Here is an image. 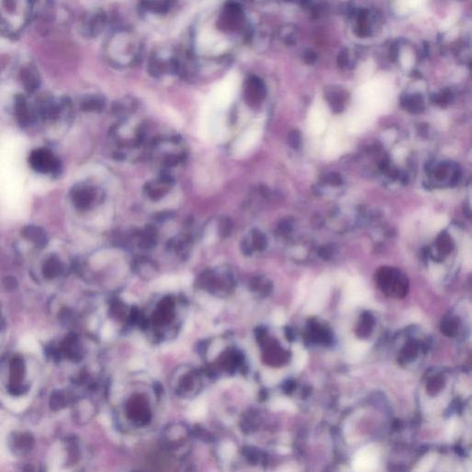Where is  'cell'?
Returning <instances> with one entry per match:
<instances>
[{"label":"cell","instance_id":"cell-1","mask_svg":"<svg viewBox=\"0 0 472 472\" xmlns=\"http://www.w3.org/2000/svg\"><path fill=\"white\" fill-rule=\"evenodd\" d=\"M144 43L138 33L129 28H118L110 35L106 55L115 68L127 69L138 65L143 55Z\"/></svg>","mask_w":472,"mask_h":472},{"label":"cell","instance_id":"cell-2","mask_svg":"<svg viewBox=\"0 0 472 472\" xmlns=\"http://www.w3.org/2000/svg\"><path fill=\"white\" fill-rule=\"evenodd\" d=\"M216 25L223 34L241 35L246 41H249L253 33L242 4L236 0H229L223 5Z\"/></svg>","mask_w":472,"mask_h":472},{"label":"cell","instance_id":"cell-3","mask_svg":"<svg viewBox=\"0 0 472 472\" xmlns=\"http://www.w3.org/2000/svg\"><path fill=\"white\" fill-rule=\"evenodd\" d=\"M178 67V53L167 47H161L153 51L148 61V71L150 75L154 78L177 75Z\"/></svg>","mask_w":472,"mask_h":472},{"label":"cell","instance_id":"cell-4","mask_svg":"<svg viewBox=\"0 0 472 472\" xmlns=\"http://www.w3.org/2000/svg\"><path fill=\"white\" fill-rule=\"evenodd\" d=\"M29 163L34 170L41 174L52 173L58 174L61 169L59 160H57L50 151L45 149L33 151L29 156Z\"/></svg>","mask_w":472,"mask_h":472},{"label":"cell","instance_id":"cell-5","mask_svg":"<svg viewBox=\"0 0 472 472\" xmlns=\"http://www.w3.org/2000/svg\"><path fill=\"white\" fill-rule=\"evenodd\" d=\"M379 449L375 444L362 447L354 457L353 468L356 472H373L379 465Z\"/></svg>","mask_w":472,"mask_h":472},{"label":"cell","instance_id":"cell-6","mask_svg":"<svg viewBox=\"0 0 472 472\" xmlns=\"http://www.w3.org/2000/svg\"><path fill=\"white\" fill-rule=\"evenodd\" d=\"M267 88L264 80L256 75L248 77L243 86V97L250 107H257L264 101Z\"/></svg>","mask_w":472,"mask_h":472},{"label":"cell","instance_id":"cell-7","mask_svg":"<svg viewBox=\"0 0 472 472\" xmlns=\"http://www.w3.org/2000/svg\"><path fill=\"white\" fill-rule=\"evenodd\" d=\"M174 5V0H141L139 10L142 14L166 15Z\"/></svg>","mask_w":472,"mask_h":472},{"label":"cell","instance_id":"cell-8","mask_svg":"<svg viewBox=\"0 0 472 472\" xmlns=\"http://www.w3.org/2000/svg\"><path fill=\"white\" fill-rule=\"evenodd\" d=\"M95 190L90 187H79L72 189V201L79 210L90 208L95 199Z\"/></svg>","mask_w":472,"mask_h":472},{"label":"cell","instance_id":"cell-9","mask_svg":"<svg viewBox=\"0 0 472 472\" xmlns=\"http://www.w3.org/2000/svg\"><path fill=\"white\" fill-rule=\"evenodd\" d=\"M24 375V362L21 357L17 356L12 359L10 363V385L8 387L9 392L19 395L22 391L21 383Z\"/></svg>","mask_w":472,"mask_h":472},{"label":"cell","instance_id":"cell-10","mask_svg":"<svg viewBox=\"0 0 472 472\" xmlns=\"http://www.w3.org/2000/svg\"><path fill=\"white\" fill-rule=\"evenodd\" d=\"M107 15L103 10H97L91 13L84 24V31L86 32V35L90 37H95L100 35L107 25Z\"/></svg>","mask_w":472,"mask_h":472},{"label":"cell","instance_id":"cell-11","mask_svg":"<svg viewBox=\"0 0 472 472\" xmlns=\"http://www.w3.org/2000/svg\"><path fill=\"white\" fill-rule=\"evenodd\" d=\"M328 289L326 286H318L315 288L313 291L312 295L308 299L306 304V312L307 314H315L318 313L324 308L327 301Z\"/></svg>","mask_w":472,"mask_h":472},{"label":"cell","instance_id":"cell-12","mask_svg":"<svg viewBox=\"0 0 472 472\" xmlns=\"http://www.w3.org/2000/svg\"><path fill=\"white\" fill-rule=\"evenodd\" d=\"M21 236L29 241L33 242L39 248L44 247L48 243V238L45 232L38 226L28 225L21 230Z\"/></svg>","mask_w":472,"mask_h":472},{"label":"cell","instance_id":"cell-13","mask_svg":"<svg viewBox=\"0 0 472 472\" xmlns=\"http://www.w3.org/2000/svg\"><path fill=\"white\" fill-rule=\"evenodd\" d=\"M326 98L331 109L335 113H340L344 109V103L346 99V93L344 90L340 88L331 87L326 90Z\"/></svg>","mask_w":472,"mask_h":472},{"label":"cell","instance_id":"cell-14","mask_svg":"<svg viewBox=\"0 0 472 472\" xmlns=\"http://www.w3.org/2000/svg\"><path fill=\"white\" fill-rule=\"evenodd\" d=\"M15 113L19 124L22 127H26L30 123V113L25 98L22 95H17L15 98Z\"/></svg>","mask_w":472,"mask_h":472},{"label":"cell","instance_id":"cell-15","mask_svg":"<svg viewBox=\"0 0 472 472\" xmlns=\"http://www.w3.org/2000/svg\"><path fill=\"white\" fill-rule=\"evenodd\" d=\"M369 344L364 341H354L349 345L347 350V360L350 362L360 361L367 353Z\"/></svg>","mask_w":472,"mask_h":472},{"label":"cell","instance_id":"cell-16","mask_svg":"<svg viewBox=\"0 0 472 472\" xmlns=\"http://www.w3.org/2000/svg\"><path fill=\"white\" fill-rule=\"evenodd\" d=\"M401 105L410 113L418 114L424 111V98L421 94L404 95L401 98Z\"/></svg>","mask_w":472,"mask_h":472},{"label":"cell","instance_id":"cell-17","mask_svg":"<svg viewBox=\"0 0 472 472\" xmlns=\"http://www.w3.org/2000/svg\"><path fill=\"white\" fill-rule=\"evenodd\" d=\"M104 106L105 100L101 95H88L80 103V109L84 112H101Z\"/></svg>","mask_w":472,"mask_h":472},{"label":"cell","instance_id":"cell-18","mask_svg":"<svg viewBox=\"0 0 472 472\" xmlns=\"http://www.w3.org/2000/svg\"><path fill=\"white\" fill-rule=\"evenodd\" d=\"M61 271V263L56 256H52L42 266V274L48 279L56 278Z\"/></svg>","mask_w":472,"mask_h":472},{"label":"cell","instance_id":"cell-19","mask_svg":"<svg viewBox=\"0 0 472 472\" xmlns=\"http://www.w3.org/2000/svg\"><path fill=\"white\" fill-rule=\"evenodd\" d=\"M293 364L294 368L297 371H301L302 369L305 367L307 361L308 355L306 352V350L299 345H294L293 346Z\"/></svg>","mask_w":472,"mask_h":472},{"label":"cell","instance_id":"cell-20","mask_svg":"<svg viewBox=\"0 0 472 472\" xmlns=\"http://www.w3.org/2000/svg\"><path fill=\"white\" fill-rule=\"evenodd\" d=\"M157 242V232L154 227H147L140 236V244L142 246L152 247Z\"/></svg>","mask_w":472,"mask_h":472},{"label":"cell","instance_id":"cell-21","mask_svg":"<svg viewBox=\"0 0 472 472\" xmlns=\"http://www.w3.org/2000/svg\"><path fill=\"white\" fill-rule=\"evenodd\" d=\"M159 182V181H158ZM160 183V182H159ZM166 187L165 185L160 183V187L157 185H153V184H148L146 186L147 194L153 199V200H158L160 197H162L164 194L166 193Z\"/></svg>","mask_w":472,"mask_h":472},{"label":"cell","instance_id":"cell-22","mask_svg":"<svg viewBox=\"0 0 472 472\" xmlns=\"http://www.w3.org/2000/svg\"><path fill=\"white\" fill-rule=\"evenodd\" d=\"M271 408L275 410H286L290 412H293L295 410L293 403L290 399L284 397H278L274 399L271 402Z\"/></svg>","mask_w":472,"mask_h":472},{"label":"cell","instance_id":"cell-23","mask_svg":"<svg viewBox=\"0 0 472 472\" xmlns=\"http://www.w3.org/2000/svg\"><path fill=\"white\" fill-rule=\"evenodd\" d=\"M234 229L233 221L228 217H223L219 222V234L222 238H227L232 235Z\"/></svg>","mask_w":472,"mask_h":472},{"label":"cell","instance_id":"cell-24","mask_svg":"<svg viewBox=\"0 0 472 472\" xmlns=\"http://www.w3.org/2000/svg\"><path fill=\"white\" fill-rule=\"evenodd\" d=\"M22 79H23V82H24V85H25V87H26V90L30 91V92L35 91V90L38 88V86H39V80L37 79V78L34 76V75L31 73V71H28V70L23 71Z\"/></svg>","mask_w":472,"mask_h":472},{"label":"cell","instance_id":"cell-25","mask_svg":"<svg viewBox=\"0 0 472 472\" xmlns=\"http://www.w3.org/2000/svg\"><path fill=\"white\" fill-rule=\"evenodd\" d=\"M205 413H206V405L202 400L195 402L189 410V416L194 420L200 419L205 415Z\"/></svg>","mask_w":472,"mask_h":472},{"label":"cell","instance_id":"cell-26","mask_svg":"<svg viewBox=\"0 0 472 472\" xmlns=\"http://www.w3.org/2000/svg\"><path fill=\"white\" fill-rule=\"evenodd\" d=\"M436 459H437V456L435 454L427 455L426 457H424L422 459V461L418 465L416 471H418V472H429L434 465Z\"/></svg>","mask_w":472,"mask_h":472},{"label":"cell","instance_id":"cell-27","mask_svg":"<svg viewBox=\"0 0 472 472\" xmlns=\"http://www.w3.org/2000/svg\"><path fill=\"white\" fill-rule=\"evenodd\" d=\"M16 446L21 450H30L34 444V438L31 434H21L20 437L16 440Z\"/></svg>","mask_w":472,"mask_h":472},{"label":"cell","instance_id":"cell-28","mask_svg":"<svg viewBox=\"0 0 472 472\" xmlns=\"http://www.w3.org/2000/svg\"><path fill=\"white\" fill-rule=\"evenodd\" d=\"M252 240H253V246L257 249V250H262L264 249L267 245V239L264 235L257 230H254L252 233Z\"/></svg>","mask_w":472,"mask_h":472},{"label":"cell","instance_id":"cell-29","mask_svg":"<svg viewBox=\"0 0 472 472\" xmlns=\"http://www.w3.org/2000/svg\"><path fill=\"white\" fill-rule=\"evenodd\" d=\"M438 248L443 252H449L453 247V241L451 237L448 236L446 233H442L439 237H438L437 242Z\"/></svg>","mask_w":472,"mask_h":472},{"label":"cell","instance_id":"cell-30","mask_svg":"<svg viewBox=\"0 0 472 472\" xmlns=\"http://www.w3.org/2000/svg\"><path fill=\"white\" fill-rule=\"evenodd\" d=\"M452 100L453 94L449 90H443L441 93L433 96V102L440 106H446L451 103Z\"/></svg>","mask_w":472,"mask_h":472},{"label":"cell","instance_id":"cell-31","mask_svg":"<svg viewBox=\"0 0 472 472\" xmlns=\"http://www.w3.org/2000/svg\"><path fill=\"white\" fill-rule=\"evenodd\" d=\"M235 453H236V446H235V444H232V443H226V444H223L221 450H220L221 458L224 460L231 459L233 458V456L235 455Z\"/></svg>","mask_w":472,"mask_h":472},{"label":"cell","instance_id":"cell-32","mask_svg":"<svg viewBox=\"0 0 472 472\" xmlns=\"http://www.w3.org/2000/svg\"><path fill=\"white\" fill-rule=\"evenodd\" d=\"M288 143L292 149H297L301 144V135L297 130H292L288 135Z\"/></svg>","mask_w":472,"mask_h":472},{"label":"cell","instance_id":"cell-33","mask_svg":"<svg viewBox=\"0 0 472 472\" xmlns=\"http://www.w3.org/2000/svg\"><path fill=\"white\" fill-rule=\"evenodd\" d=\"M458 420H451V422L447 425L446 428V436L449 438L450 440L456 436L458 431Z\"/></svg>","mask_w":472,"mask_h":472},{"label":"cell","instance_id":"cell-34","mask_svg":"<svg viewBox=\"0 0 472 472\" xmlns=\"http://www.w3.org/2000/svg\"><path fill=\"white\" fill-rule=\"evenodd\" d=\"M337 63H338V66L340 69L347 68L348 64H349V52H348L347 49L342 50L340 52L339 56H338Z\"/></svg>","mask_w":472,"mask_h":472},{"label":"cell","instance_id":"cell-35","mask_svg":"<svg viewBox=\"0 0 472 472\" xmlns=\"http://www.w3.org/2000/svg\"><path fill=\"white\" fill-rule=\"evenodd\" d=\"M325 180L326 183L332 185V186H340L342 184V178L340 174L337 173H329L326 175Z\"/></svg>","mask_w":472,"mask_h":472},{"label":"cell","instance_id":"cell-36","mask_svg":"<svg viewBox=\"0 0 472 472\" xmlns=\"http://www.w3.org/2000/svg\"><path fill=\"white\" fill-rule=\"evenodd\" d=\"M272 320H273V323L277 326H282L286 321V317H285L284 313L282 310H277L275 311L274 314H273V317H272Z\"/></svg>","mask_w":472,"mask_h":472},{"label":"cell","instance_id":"cell-37","mask_svg":"<svg viewBox=\"0 0 472 472\" xmlns=\"http://www.w3.org/2000/svg\"><path fill=\"white\" fill-rule=\"evenodd\" d=\"M3 284L8 291H13L18 287V281L14 277L7 276L3 279Z\"/></svg>","mask_w":472,"mask_h":472},{"label":"cell","instance_id":"cell-38","mask_svg":"<svg viewBox=\"0 0 472 472\" xmlns=\"http://www.w3.org/2000/svg\"><path fill=\"white\" fill-rule=\"evenodd\" d=\"M63 406V396L60 393H54L51 397V408L56 410Z\"/></svg>","mask_w":472,"mask_h":472},{"label":"cell","instance_id":"cell-39","mask_svg":"<svg viewBox=\"0 0 472 472\" xmlns=\"http://www.w3.org/2000/svg\"><path fill=\"white\" fill-rule=\"evenodd\" d=\"M278 230V232H279V234H280L281 236H286V235H288V234L291 232L292 225H291V223L288 222V221H282V222L279 223Z\"/></svg>","mask_w":472,"mask_h":472},{"label":"cell","instance_id":"cell-40","mask_svg":"<svg viewBox=\"0 0 472 472\" xmlns=\"http://www.w3.org/2000/svg\"><path fill=\"white\" fill-rule=\"evenodd\" d=\"M316 59H317V56L312 50H308L304 54V60L308 65H312L316 61Z\"/></svg>","mask_w":472,"mask_h":472},{"label":"cell","instance_id":"cell-41","mask_svg":"<svg viewBox=\"0 0 472 472\" xmlns=\"http://www.w3.org/2000/svg\"><path fill=\"white\" fill-rule=\"evenodd\" d=\"M179 162V157L175 155H169L167 156L166 159L164 160V164L168 167L174 166Z\"/></svg>","mask_w":472,"mask_h":472},{"label":"cell","instance_id":"cell-42","mask_svg":"<svg viewBox=\"0 0 472 472\" xmlns=\"http://www.w3.org/2000/svg\"><path fill=\"white\" fill-rule=\"evenodd\" d=\"M143 365H144V362L139 358L133 359L132 361H130V363H129V367L132 370H139V369L142 368Z\"/></svg>","mask_w":472,"mask_h":472},{"label":"cell","instance_id":"cell-43","mask_svg":"<svg viewBox=\"0 0 472 472\" xmlns=\"http://www.w3.org/2000/svg\"><path fill=\"white\" fill-rule=\"evenodd\" d=\"M398 57V46L396 44H393L390 48V60L392 62H396Z\"/></svg>","mask_w":472,"mask_h":472},{"label":"cell","instance_id":"cell-44","mask_svg":"<svg viewBox=\"0 0 472 472\" xmlns=\"http://www.w3.org/2000/svg\"><path fill=\"white\" fill-rule=\"evenodd\" d=\"M113 332H114L113 326H106V328H105V330H104V333L106 335V337H107V338L111 337L112 335H113Z\"/></svg>","mask_w":472,"mask_h":472}]
</instances>
